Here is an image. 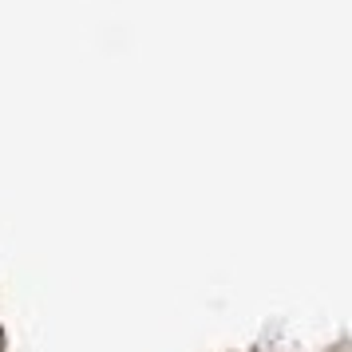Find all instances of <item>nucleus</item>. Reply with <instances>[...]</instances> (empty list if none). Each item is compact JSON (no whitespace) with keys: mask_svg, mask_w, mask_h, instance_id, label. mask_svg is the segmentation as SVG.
Returning a JSON list of instances; mask_svg holds the SVG:
<instances>
[{"mask_svg":"<svg viewBox=\"0 0 352 352\" xmlns=\"http://www.w3.org/2000/svg\"><path fill=\"white\" fill-rule=\"evenodd\" d=\"M0 349H4V340H0Z\"/></svg>","mask_w":352,"mask_h":352,"instance_id":"f257e3e1","label":"nucleus"}]
</instances>
